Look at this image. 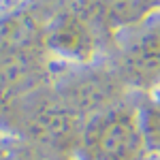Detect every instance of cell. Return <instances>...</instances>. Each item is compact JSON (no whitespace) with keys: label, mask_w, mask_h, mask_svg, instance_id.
I'll use <instances>...</instances> for the list:
<instances>
[{"label":"cell","mask_w":160,"mask_h":160,"mask_svg":"<svg viewBox=\"0 0 160 160\" xmlns=\"http://www.w3.org/2000/svg\"><path fill=\"white\" fill-rule=\"evenodd\" d=\"M126 73L141 83L160 81V9L137 22L122 43Z\"/></svg>","instance_id":"cell-1"},{"label":"cell","mask_w":160,"mask_h":160,"mask_svg":"<svg viewBox=\"0 0 160 160\" xmlns=\"http://www.w3.org/2000/svg\"><path fill=\"white\" fill-rule=\"evenodd\" d=\"M141 128L128 115H115L113 120L105 122V126L98 132V148L102 154L113 158H130L137 149L141 148Z\"/></svg>","instance_id":"cell-2"},{"label":"cell","mask_w":160,"mask_h":160,"mask_svg":"<svg viewBox=\"0 0 160 160\" xmlns=\"http://www.w3.org/2000/svg\"><path fill=\"white\" fill-rule=\"evenodd\" d=\"M49 41L56 49L64 51L68 56L86 53L88 49H92V34L88 30L86 22L77 15H62L56 22Z\"/></svg>","instance_id":"cell-3"}]
</instances>
